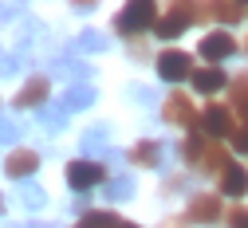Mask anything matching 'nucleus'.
Here are the masks:
<instances>
[{
	"label": "nucleus",
	"mask_w": 248,
	"mask_h": 228,
	"mask_svg": "<svg viewBox=\"0 0 248 228\" xmlns=\"http://www.w3.org/2000/svg\"><path fill=\"white\" fill-rule=\"evenodd\" d=\"M107 142H110V126H107V122H99V126H91L87 134L79 138V150H83V153H91V157H95V153H110V150H107Z\"/></svg>",
	"instance_id": "f8f14e48"
},
{
	"label": "nucleus",
	"mask_w": 248,
	"mask_h": 228,
	"mask_svg": "<svg viewBox=\"0 0 248 228\" xmlns=\"http://www.w3.org/2000/svg\"><path fill=\"white\" fill-rule=\"evenodd\" d=\"M40 126H44V130H51V134H59V130L67 126V110H63V106H51V103H47V106H40Z\"/></svg>",
	"instance_id": "6ab92c4d"
},
{
	"label": "nucleus",
	"mask_w": 248,
	"mask_h": 228,
	"mask_svg": "<svg viewBox=\"0 0 248 228\" xmlns=\"http://www.w3.org/2000/svg\"><path fill=\"white\" fill-rule=\"evenodd\" d=\"M154 20H158V8H154L150 0H134V4H126L114 16V28L122 31V36H138V31H146V28H158Z\"/></svg>",
	"instance_id": "f257e3e1"
},
{
	"label": "nucleus",
	"mask_w": 248,
	"mask_h": 228,
	"mask_svg": "<svg viewBox=\"0 0 248 228\" xmlns=\"http://www.w3.org/2000/svg\"><path fill=\"white\" fill-rule=\"evenodd\" d=\"M185 161H193V166H201V169H213V173H221V177L229 169L225 153L217 150L213 142H205V138H189V142H185Z\"/></svg>",
	"instance_id": "f03ea898"
},
{
	"label": "nucleus",
	"mask_w": 248,
	"mask_h": 228,
	"mask_svg": "<svg viewBox=\"0 0 248 228\" xmlns=\"http://www.w3.org/2000/svg\"><path fill=\"white\" fill-rule=\"evenodd\" d=\"M166 122H170V126H185V130H189V126L197 122L193 103H189V99H181V94H173V99L166 103Z\"/></svg>",
	"instance_id": "6e6552de"
},
{
	"label": "nucleus",
	"mask_w": 248,
	"mask_h": 228,
	"mask_svg": "<svg viewBox=\"0 0 248 228\" xmlns=\"http://www.w3.org/2000/svg\"><path fill=\"white\" fill-rule=\"evenodd\" d=\"M193 87H197V91H205V94L221 91V87H225V71H221V67H205V71H193Z\"/></svg>",
	"instance_id": "f3484780"
},
{
	"label": "nucleus",
	"mask_w": 248,
	"mask_h": 228,
	"mask_svg": "<svg viewBox=\"0 0 248 228\" xmlns=\"http://www.w3.org/2000/svg\"><path fill=\"white\" fill-rule=\"evenodd\" d=\"M201 130H205V138H225V134H236L232 130V118L225 106H209L201 114Z\"/></svg>",
	"instance_id": "423d86ee"
},
{
	"label": "nucleus",
	"mask_w": 248,
	"mask_h": 228,
	"mask_svg": "<svg viewBox=\"0 0 248 228\" xmlns=\"http://www.w3.org/2000/svg\"><path fill=\"white\" fill-rule=\"evenodd\" d=\"M166 228H177V224H166Z\"/></svg>",
	"instance_id": "2f4dec72"
},
{
	"label": "nucleus",
	"mask_w": 248,
	"mask_h": 228,
	"mask_svg": "<svg viewBox=\"0 0 248 228\" xmlns=\"http://www.w3.org/2000/svg\"><path fill=\"white\" fill-rule=\"evenodd\" d=\"M79 228H122V224L110 213H87V216H79Z\"/></svg>",
	"instance_id": "412c9836"
},
{
	"label": "nucleus",
	"mask_w": 248,
	"mask_h": 228,
	"mask_svg": "<svg viewBox=\"0 0 248 228\" xmlns=\"http://www.w3.org/2000/svg\"><path fill=\"white\" fill-rule=\"evenodd\" d=\"M244 47H248V44H244Z\"/></svg>",
	"instance_id": "473e14b6"
},
{
	"label": "nucleus",
	"mask_w": 248,
	"mask_h": 228,
	"mask_svg": "<svg viewBox=\"0 0 248 228\" xmlns=\"http://www.w3.org/2000/svg\"><path fill=\"white\" fill-rule=\"evenodd\" d=\"M229 224L232 228H248V209H232L229 213Z\"/></svg>",
	"instance_id": "bb28decb"
},
{
	"label": "nucleus",
	"mask_w": 248,
	"mask_h": 228,
	"mask_svg": "<svg viewBox=\"0 0 248 228\" xmlns=\"http://www.w3.org/2000/svg\"><path fill=\"white\" fill-rule=\"evenodd\" d=\"M20 138H24V126L12 118H0V146H16Z\"/></svg>",
	"instance_id": "4be33fe9"
},
{
	"label": "nucleus",
	"mask_w": 248,
	"mask_h": 228,
	"mask_svg": "<svg viewBox=\"0 0 248 228\" xmlns=\"http://www.w3.org/2000/svg\"><path fill=\"white\" fill-rule=\"evenodd\" d=\"M36 166H40V153H32V150H20V153H12L8 157V177L12 181H28V177H32L36 173Z\"/></svg>",
	"instance_id": "9d476101"
},
{
	"label": "nucleus",
	"mask_w": 248,
	"mask_h": 228,
	"mask_svg": "<svg viewBox=\"0 0 248 228\" xmlns=\"http://www.w3.org/2000/svg\"><path fill=\"white\" fill-rule=\"evenodd\" d=\"M221 189L229 193V197H244V189H248V173L240 166H229L225 177H221Z\"/></svg>",
	"instance_id": "a211bd4d"
},
{
	"label": "nucleus",
	"mask_w": 248,
	"mask_h": 228,
	"mask_svg": "<svg viewBox=\"0 0 248 228\" xmlns=\"http://www.w3.org/2000/svg\"><path fill=\"white\" fill-rule=\"evenodd\" d=\"M47 91H51L47 79H28L24 91L16 94V106H47V103H44V99H47Z\"/></svg>",
	"instance_id": "ddd939ff"
},
{
	"label": "nucleus",
	"mask_w": 248,
	"mask_h": 228,
	"mask_svg": "<svg viewBox=\"0 0 248 228\" xmlns=\"http://www.w3.org/2000/svg\"><path fill=\"white\" fill-rule=\"evenodd\" d=\"M16 12H24V4H0V16H4V20H12Z\"/></svg>",
	"instance_id": "c85d7f7f"
},
{
	"label": "nucleus",
	"mask_w": 248,
	"mask_h": 228,
	"mask_svg": "<svg viewBox=\"0 0 248 228\" xmlns=\"http://www.w3.org/2000/svg\"><path fill=\"white\" fill-rule=\"evenodd\" d=\"M185 216H189L193 224H217V220H221V201H217L213 193H201V197H193V201H189Z\"/></svg>",
	"instance_id": "39448f33"
},
{
	"label": "nucleus",
	"mask_w": 248,
	"mask_h": 228,
	"mask_svg": "<svg viewBox=\"0 0 248 228\" xmlns=\"http://www.w3.org/2000/svg\"><path fill=\"white\" fill-rule=\"evenodd\" d=\"M158 75H162L166 83L193 79V71H189V55H185V51H162V55H158Z\"/></svg>",
	"instance_id": "7ed1b4c3"
},
{
	"label": "nucleus",
	"mask_w": 248,
	"mask_h": 228,
	"mask_svg": "<svg viewBox=\"0 0 248 228\" xmlns=\"http://www.w3.org/2000/svg\"><path fill=\"white\" fill-rule=\"evenodd\" d=\"M122 228H138V224H122Z\"/></svg>",
	"instance_id": "7c9ffc66"
},
{
	"label": "nucleus",
	"mask_w": 248,
	"mask_h": 228,
	"mask_svg": "<svg viewBox=\"0 0 248 228\" xmlns=\"http://www.w3.org/2000/svg\"><path fill=\"white\" fill-rule=\"evenodd\" d=\"M103 181V169L95 166V161H71V166H67V185L75 189V193H87V189H95Z\"/></svg>",
	"instance_id": "20e7f679"
},
{
	"label": "nucleus",
	"mask_w": 248,
	"mask_h": 228,
	"mask_svg": "<svg viewBox=\"0 0 248 228\" xmlns=\"http://www.w3.org/2000/svg\"><path fill=\"white\" fill-rule=\"evenodd\" d=\"M134 161L138 166H150V169H162L170 161V146L166 142H138L134 146Z\"/></svg>",
	"instance_id": "0eeeda50"
},
{
	"label": "nucleus",
	"mask_w": 248,
	"mask_h": 228,
	"mask_svg": "<svg viewBox=\"0 0 248 228\" xmlns=\"http://www.w3.org/2000/svg\"><path fill=\"white\" fill-rule=\"evenodd\" d=\"M75 44H79V51H107V47H110V40L99 36V31H83Z\"/></svg>",
	"instance_id": "b1692460"
},
{
	"label": "nucleus",
	"mask_w": 248,
	"mask_h": 228,
	"mask_svg": "<svg viewBox=\"0 0 248 228\" xmlns=\"http://www.w3.org/2000/svg\"><path fill=\"white\" fill-rule=\"evenodd\" d=\"M28 63H32V59H28V47L20 44V47L8 55V63H0V75H16L20 67H28Z\"/></svg>",
	"instance_id": "5701e85b"
},
{
	"label": "nucleus",
	"mask_w": 248,
	"mask_h": 228,
	"mask_svg": "<svg viewBox=\"0 0 248 228\" xmlns=\"http://www.w3.org/2000/svg\"><path fill=\"white\" fill-rule=\"evenodd\" d=\"M232 110L244 118V126H248V75H240L236 83H232Z\"/></svg>",
	"instance_id": "aec40b11"
},
{
	"label": "nucleus",
	"mask_w": 248,
	"mask_h": 228,
	"mask_svg": "<svg viewBox=\"0 0 248 228\" xmlns=\"http://www.w3.org/2000/svg\"><path fill=\"white\" fill-rule=\"evenodd\" d=\"M232 146H236V153H244V157H248V126L232 134Z\"/></svg>",
	"instance_id": "a878e982"
},
{
	"label": "nucleus",
	"mask_w": 248,
	"mask_h": 228,
	"mask_svg": "<svg viewBox=\"0 0 248 228\" xmlns=\"http://www.w3.org/2000/svg\"><path fill=\"white\" fill-rule=\"evenodd\" d=\"M91 103H95V91H91L87 83L67 87V91H63V99H59V106H63V110H87Z\"/></svg>",
	"instance_id": "4468645a"
},
{
	"label": "nucleus",
	"mask_w": 248,
	"mask_h": 228,
	"mask_svg": "<svg viewBox=\"0 0 248 228\" xmlns=\"http://www.w3.org/2000/svg\"><path fill=\"white\" fill-rule=\"evenodd\" d=\"M209 16L225 20V24H236V20L244 16V8H240V4H213V8H209Z\"/></svg>",
	"instance_id": "393cba45"
},
{
	"label": "nucleus",
	"mask_w": 248,
	"mask_h": 228,
	"mask_svg": "<svg viewBox=\"0 0 248 228\" xmlns=\"http://www.w3.org/2000/svg\"><path fill=\"white\" fill-rule=\"evenodd\" d=\"M130 91H134L138 103H154V91H146V87H130Z\"/></svg>",
	"instance_id": "cd10ccee"
},
{
	"label": "nucleus",
	"mask_w": 248,
	"mask_h": 228,
	"mask_svg": "<svg viewBox=\"0 0 248 228\" xmlns=\"http://www.w3.org/2000/svg\"><path fill=\"white\" fill-rule=\"evenodd\" d=\"M12 197H16V205H20V209H28V213H40V209L47 205V193H44L36 181H20Z\"/></svg>",
	"instance_id": "1a4fd4ad"
},
{
	"label": "nucleus",
	"mask_w": 248,
	"mask_h": 228,
	"mask_svg": "<svg viewBox=\"0 0 248 228\" xmlns=\"http://www.w3.org/2000/svg\"><path fill=\"white\" fill-rule=\"evenodd\" d=\"M103 197H107L110 205L130 201V197H134V181H130V177H110V181L103 185Z\"/></svg>",
	"instance_id": "dca6fc26"
},
{
	"label": "nucleus",
	"mask_w": 248,
	"mask_h": 228,
	"mask_svg": "<svg viewBox=\"0 0 248 228\" xmlns=\"http://www.w3.org/2000/svg\"><path fill=\"white\" fill-rule=\"evenodd\" d=\"M232 51H236V44H232L229 31H213V36L201 40V55H205V59H229Z\"/></svg>",
	"instance_id": "9b49d317"
},
{
	"label": "nucleus",
	"mask_w": 248,
	"mask_h": 228,
	"mask_svg": "<svg viewBox=\"0 0 248 228\" xmlns=\"http://www.w3.org/2000/svg\"><path fill=\"white\" fill-rule=\"evenodd\" d=\"M12 228H55V224H47V220H28V224H12Z\"/></svg>",
	"instance_id": "c756f323"
},
{
	"label": "nucleus",
	"mask_w": 248,
	"mask_h": 228,
	"mask_svg": "<svg viewBox=\"0 0 248 228\" xmlns=\"http://www.w3.org/2000/svg\"><path fill=\"white\" fill-rule=\"evenodd\" d=\"M51 75H59V79H87L91 71H87L83 59H75V55H59V59H51Z\"/></svg>",
	"instance_id": "2eb2a0df"
}]
</instances>
